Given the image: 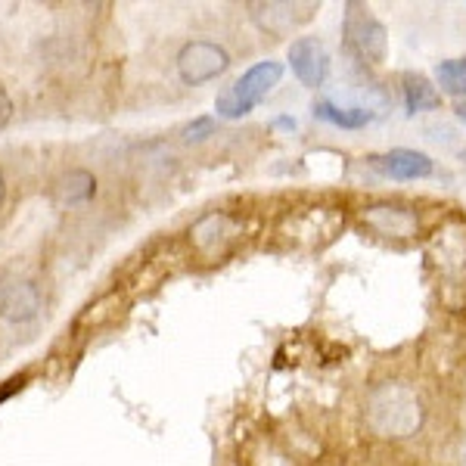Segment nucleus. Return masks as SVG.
Wrapping results in <instances>:
<instances>
[{
    "instance_id": "nucleus-10",
    "label": "nucleus",
    "mask_w": 466,
    "mask_h": 466,
    "mask_svg": "<svg viewBox=\"0 0 466 466\" xmlns=\"http://www.w3.org/2000/svg\"><path fill=\"white\" fill-rule=\"evenodd\" d=\"M314 118H320V122L333 125V127H342V131H360V127H367L373 122V112L364 109V106H336V103L329 100H314Z\"/></svg>"
},
{
    "instance_id": "nucleus-6",
    "label": "nucleus",
    "mask_w": 466,
    "mask_h": 466,
    "mask_svg": "<svg viewBox=\"0 0 466 466\" xmlns=\"http://www.w3.org/2000/svg\"><path fill=\"white\" fill-rule=\"evenodd\" d=\"M289 66H292V75L302 81V87L318 90L323 87V81H327V75H329V54L318 37L305 35L289 44Z\"/></svg>"
},
{
    "instance_id": "nucleus-14",
    "label": "nucleus",
    "mask_w": 466,
    "mask_h": 466,
    "mask_svg": "<svg viewBox=\"0 0 466 466\" xmlns=\"http://www.w3.org/2000/svg\"><path fill=\"white\" fill-rule=\"evenodd\" d=\"M435 85L441 87V94L461 100L466 96V56L461 59H441L435 66Z\"/></svg>"
},
{
    "instance_id": "nucleus-19",
    "label": "nucleus",
    "mask_w": 466,
    "mask_h": 466,
    "mask_svg": "<svg viewBox=\"0 0 466 466\" xmlns=\"http://www.w3.org/2000/svg\"><path fill=\"white\" fill-rule=\"evenodd\" d=\"M454 116H457V122H463V125H466V96H461V100H454Z\"/></svg>"
},
{
    "instance_id": "nucleus-8",
    "label": "nucleus",
    "mask_w": 466,
    "mask_h": 466,
    "mask_svg": "<svg viewBox=\"0 0 466 466\" xmlns=\"http://www.w3.org/2000/svg\"><path fill=\"white\" fill-rule=\"evenodd\" d=\"M233 230H237V221L224 212H212L206 215L197 228L190 230V239L197 243L199 252L206 255H215V252H224V246L233 239Z\"/></svg>"
},
{
    "instance_id": "nucleus-5",
    "label": "nucleus",
    "mask_w": 466,
    "mask_h": 466,
    "mask_svg": "<svg viewBox=\"0 0 466 466\" xmlns=\"http://www.w3.org/2000/svg\"><path fill=\"white\" fill-rule=\"evenodd\" d=\"M41 289L25 277H0V318L10 323H28L41 314Z\"/></svg>"
},
{
    "instance_id": "nucleus-4",
    "label": "nucleus",
    "mask_w": 466,
    "mask_h": 466,
    "mask_svg": "<svg viewBox=\"0 0 466 466\" xmlns=\"http://www.w3.org/2000/svg\"><path fill=\"white\" fill-rule=\"evenodd\" d=\"M230 66V54L221 44L212 41H190L180 47L177 54V75L184 85L199 87L206 81H215L218 75H224Z\"/></svg>"
},
{
    "instance_id": "nucleus-15",
    "label": "nucleus",
    "mask_w": 466,
    "mask_h": 466,
    "mask_svg": "<svg viewBox=\"0 0 466 466\" xmlns=\"http://www.w3.org/2000/svg\"><path fill=\"white\" fill-rule=\"evenodd\" d=\"M215 131H218V122L212 116H199V118H193L190 125L184 127V144H202V140H208V137H215Z\"/></svg>"
},
{
    "instance_id": "nucleus-9",
    "label": "nucleus",
    "mask_w": 466,
    "mask_h": 466,
    "mask_svg": "<svg viewBox=\"0 0 466 466\" xmlns=\"http://www.w3.org/2000/svg\"><path fill=\"white\" fill-rule=\"evenodd\" d=\"M364 218L382 233V237H410L413 228H417V218H413L408 208L389 206V202L364 208Z\"/></svg>"
},
{
    "instance_id": "nucleus-20",
    "label": "nucleus",
    "mask_w": 466,
    "mask_h": 466,
    "mask_svg": "<svg viewBox=\"0 0 466 466\" xmlns=\"http://www.w3.org/2000/svg\"><path fill=\"white\" fill-rule=\"evenodd\" d=\"M4 199H6V184H4V171H0V208H4Z\"/></svg>"
},
{
    "instance_id": "nucleus-1",
    "label": "nucleus",
    "mask_w": 466,
    "mask_h": 466,
    "mask_svg": "<svg viewBox=\"0 0 466 466\" xmlns=\"http://www.w3.org/2000/svg\"><path fill=\"white\" fill-rule=\"evenodd\" d=\"M283 78V66L277 59H261L252 69H246L233 81L230 87H224L215 100V112L221 118H243L258 106V103L268 100V94L280 85Z\"/></svg>"
},
{
    "instance_id": "nucleus-2",
    "label": "nucleus",
    "mask_w": 466,
    "mask_h": 466,
    "mask_svg": "<svg viewBox=\"0 0 466 466\" xmlns=\"http://www.w3.org/2000/svg\"><path fill=\"white\" fill-rule=\"evenodd\" d=\"M370 420L382 435L392 439H404L420 426L423 410H420L417 395L401 386H386L370 398Z\"/></svg>"
},
{
    "instance_id": "nucleus-12",
    "label": "nucleus",
    "mask_w": 466,
    "mask_h": 466,
    "mask_svg": "<svg viewBox=\"0 0 466 466\" xmlns=\"http://www.w3.org/2000/svg\"><path fill=\"white\" fill-rule=\"evenodd\" d=\"M299 6H302V4H255L252 16L270 35H289L299 22L308 19V16H296Z\"/></svg>"
},
{
    "instance_id": "nucleus-13",
    "label": "nucleus",
    "mask_w": 466,
    "mask_h": 466,
    "mask_svg": "<svg viewBox=\"0 0 466 466\" xmlns=\"http://www.w3.org/2000/svg\"><path fill=\"white\" fill-rule=\"evenodd\" d=\"M441 106V94L423 75H404V109L408 116H420V112H432Z\"/></svg>"
},
{
    "instance_id": "nucleus-7",
    "label": "nucleus",
    "mask_w": 466,
    "mask_h": 466,
    "mask_svg": "<svg viewBox=\"0 0 466 466\" xmlns=\"http://www.w3.org/2000/svg\"><path fill=\"white\" fill-rule=\"evenodd\" d=\"M370 168L380 171L382 177L389 180H426L435 171V162L420 149H389V153L370 156Z\"/></svg>"
},
{
    "instance_id": "nucleus-17",
    "label": "nucleus",
    "mask_w": 466,
    "mask_h": 466,
    "mask_svg": "<svg viewBox=\"0 0 466 466\" xmlns=\"http://www.w3.org/2000/svg\"><path fill=\"white\" fill-rule=\"evenodd\" d=\"M22 386H25V380H10V382H4V386H0V404L10 401L13 392H19Z\"/></svg>"
},
{
    "instance_id": "nucleus-16",
    "label": "nucleus",
    "mask_w": 466,
    "mask_h": 466,
    "mask_svg": "<svg viewBox=\"0 0 466 466\" xmlns=\"http://www.w3.org/2000/svg\"><path fill=\"white\" fill-rule=\"evenodd\" d=\"M10 118H13V100H10V94L4 90V85H0V127L10 125Z\"/></svg>"
},
{
    "instance_id": "nucleus-11",
    "label": "nucleus",
    "mask_w": 466,
    "mask_h": 466,
    "mask_svg": "<svg viewBox=\"0 0 466 466\" xmlns=\"http://www.w3.org/2000/svg\"><path fill=\"white\" fill-rule=\"evenodd\" d=\"M94 193H96V177L85 168H75L54 184L56 206H81V202L94 199Z\"/></svg>"
},
{
    "instance_id": "nucleus-18",
    "label": "nucleus",
    "mask_w": 466,
    "mask_h": 466,
    "mask_svg": "<svg viewBox=\"0 0 466 466\" xmlns=\"http://www.w3.org/2000/svg\"><path fill=\"white\" fill-rule=\"evenodd\" d=\"M274 127H280V131H296V118H289V116H277V118H274Z\"/></svg>"
},
{
    "instance_id": "nucleus-3",
    "label": "nucleus",
    "mask_w": 466,
    "mask_h": 466,
    "mask_svg": "<svg viewBox=\"0 0 466 466\" xmlns=\"http://www.w3.org/2000/svg\"><path fill=\"white\" fill-rule=\"evenodd\" d=\"M342 32H345V41H349L351 47H355L358 54L367 59V63H373V66L386 63V56H389V32H386V25H382V22L373 16L370 10H364V6H358V4L345 6Z\"/></svg>"
}]
</instances>
